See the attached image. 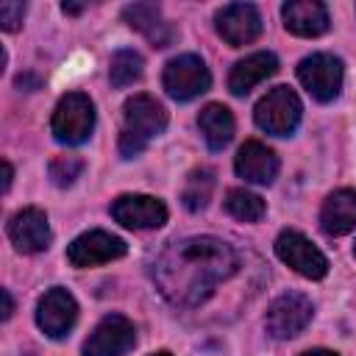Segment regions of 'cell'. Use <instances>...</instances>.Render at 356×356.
I'll return each instance as SVG.
<instances>
[{"instance_id": "obj_1", "label": "cell", "mask_w": 356, "mask_h": 356, "mask_svg": "<svg viewBox=\"0 0 356 356\" xmlns=\"http://www.w3.org/2000/svg\"><path fill=\"white\" fill-rule=\"evenodd\" d=\"M239 267L234 248L217 236H189L172 242L153 267L159 292L181 309L203 303Z\"/></svg>"}, {"instance_id": "obj_2", "label": "cell", "mask_w": 356, "mask_h": 356, "mask_svg": "<svg viewBox=\"0 0 356 356\" xmlns=\"http://www.w3.org/2000/svg\"><path fill=\"white\" fill-rule=\"evenodd\" d=\"M122 134H120V156H139L153 136L167 128V108L153 95H134L122 106Z\"/></svg>"}, {"instance_id": "obj_3", "label": "cell", "mask_w": 356, "mask_h": 356, "mask_svg": "<svg viewBox=\"0 0 356 356\" xmlns=\"http://www.w3.org/2000/svg\"><path fill=\"white\" fill-rule=\"evenodd\" d=\"M95 128V106L83 92H70L58 100L53 120H50V131L58 142L64 145H81L92 136Z\"/></svg>"}, {"instance_id": "obj_4", "label": "cell", "mask_w": 356, "mask_h": 356, "mask_svg": "<svg viewBox=\"0 0 356 356\" xmlns=\"http://www.w3.org/2000/svg\"><path fill=\"white\" fill-rule=\"evenodd\" d=\"M300 114H303V106H300V97L289 89V86H275L270 89L259 103H256V125L273 136H289L298 122H300Z\"/></svg>"}, {"instance_id": "obj_5", "label": "cell", "mask_w": 356, "mask_h": 356, "mask_svg": "<svg viewBox=\"0 0 356 356\" xmlns=\"http://www.w3.org/2000/svg\"><path fill=\"white\" fill-rule=\"evenodd\" d=\"M161 83L172 100H192L211 86V75L200 56L184 53V56H175L167 61Z\"/></svg>"}, {"instance_id": "obj_6", "label": "cell", "mask_w": 356, "mask_h": 356, "mask_svg": "<svg viewBox=\"0 0 356 356\" xmlns=\"http://www.w3.org/2000/svg\"><path fill=\"white\" fill-rule=\"evenodd\" d=\"M312 317H314V306L306 295L284 292L270 303L264 314V328L275 339H292L312 323Z\"/></svg>"}, {"instance_id": "obj_7", "label": "cell", "mask_w": 356, "mask_h": 356, "mask_svg": "<svg viewBox=\"0 0 356 356\" xmlns=\"http://www.w3.org/2000/svg\"><path fill=\"white\" fill-rule=\"evenodd\" d=\"M275 256L286 267H292L298 275L312 278V281H320L328 273V259L300 231H281L275 239Z\"/></svg>"}, {"instance_id": "obj_8", "label": "cell", "mask_w": 356, "mask_h": 356, "mask_svg": "<svg viewBox=\"0 0 356 356\" xmlns=\"http://www.w3.org/2000/svg\"><path fill=\"white\" fill-rule=\"evenodd\" d=\"M342 61L331 53H312L306 56L300 64H298V78L300 83L306 86V92L320 100V103H328L339 95L342 89Z\"/></svg>"}, {"instance_id": "obj_9", "label": "cell", "mask_w": 356, "mask_h": 356, "mask_svg": "<svg viewBox=\"0 0 356 356\" xmlns=\"http://www.w3.org/2000/svg\"><path fill=\"white\" fill-rule=\"evenodd\" d=\"M125 250L128 248L120 236H114L108 231H86L67 245V261L78 270H86V267H97V264L122 259Z\"/></svg>"}, {"instance_id": "obj_10", "label": "cell", "mask_w": 356, "mask_h": 356, "mask_svg": "<svg viewBox=\"0 0 356 356\" xmlns=\"http://www.w3.org/2000/svg\"><path fill=\"white\" fill-rule=\"evenodd\" d=\"M134 323L122 314H106L83 342V356H125L134 348Z\"/></svg>"}, {"instance_id": "obj_11", "label": "cell", "mask_w": 356, "mask_h": 356, "mask_svg": "<svg viewBox=\"0 0 356 356\" xmlns=\"http://www.w3.org/2000/svg\"><path fill=\"white\" fill-rule=\"evenodd\" d=\"M214 25H217V33L231 47H242V44H250L259 39L261 14L250 3H228L214 14Z\"/></svg>"}, {"instance_id": "obj_12", "label": "cell", "mask_w": 356, "mask_h": 356, "mask_svg": "<svg viewBox=\"0 0 356 356\" xmlns=\"http://www.w3.org/2000/svg\"><path fill=\"white\" fill-rule=\"evenodd\" d=\"M75 320H78V303L67 289L53 286L39 298V303H36V325L50 339L67 337V331L75 325Z\"/></svg>"}, {"instance_id": "obj_13", "label": "cell", "mask_w": 356, "mask_h": 356, "mask_svg": "<svg viewBox=\"0 0 356 356\" xmlns=\"http://www.w3.org/2000/svg\"><path fill=\"white\" fill-rule=\"evenodd\" d=\"M111 217L125 228L147 231L167 222V206L150 195H120L111 203Z\"/></svg>"}, {"instance_id": "obj_14", "label": "cell", "mask_w": 356, "mask_h": 356, "mask_svg": "<svg viewBox=\"0 0 356 356\" xmlns=\"http://www.w3.org/2000/svg\"><path fill=\"white\" fill-rule=\"evenodd\" d=\"M8 239L19 253H39L50 245V225L47 214L36 206L19 209L8 220Z\"/></svg>"}, {"instance_id": "obj_15", "label": "cell", "mask_w": 356, "mask_h": 356, "mask_svg": "<svg viewBox=\"0 0 356 356\" xmlns=\"http://www.w3.org/2000/svg\"><path fill=\"white\" fill-rule=\"evenodd\" d=\"M281 17H284V28L289 33L306 36V39L323 36L331 25L328 8L317 0H289V3H284Z\"/></svg>"}, {"instance_id": "obj_16", "label": "cell", "mask_w": 356, "mask_h": 356, "mask_svg": "<svg viewBox=\"0 0 356 356\" xmlns=\"http://www.w3.org/2000/svg\"><path fill=\"white\" fill-rule=\"evenodd\" d=\"M234 170L248 184H273L278 175V156L267 145L248 139L234 159Z\"/></svg>"}, {"instance_id": "obj_17", "label": "cell", "mask_w": 356, "mask_h": 356, "mask_svg": "<svg viewBox=\"0 0 356 356\" xmlns=\"http://www.w3.org/2000/svg\"><path fill=\"white\" fill-rule=\"evenodd\" d=\"M278 72V58L275 53L270 50H259V53H250L245 56L242 61H236L231 67V75H228V89L234 95H248L253 86H259L261 81H267L270 75Z\"/></svg>"}, {"instance_id": "obj_18", "label": "cell", "mask_w": 356, "mask_h": 356, "mask_svg": "<svg viewBox=\"0 0 356 356\" xmlns=\"http://www.w3.org/2000/svg\"><path fill=\"white\" fill-rule=\"evenodd\" d=\"M320 225L328 236H342L356 228V189H337L320 209Z\"/></svg>"}, {"instance_id": "obj_19", "label": "cell", "mask_w": 356, "mask_h": 356, "mask_svg": "<svg viewBox=\"0 0 356 356\" xmlns=\"http://www.w3.org/2000/svg\"><path fill=\"white\" fill-rule=\"evenodd\" d=\"M122 19L142 31L153 47H167L172 39H175V31L167 19H161V8L153 6V3H134V6H125L122 8Z\"/></svg>"}, {"instance_id": "obj_20", "label": "cell", "mask_w": 356, "mask_h": 356, "mask_svg": "<svg viewBox=\"0 0 356 356\" xmlns=\"http://www.w3.org/2000/svg\"><path fill=\"white\" fill-rule=\"evenodd\" d=\"M197 128H200V134L211 150H222L234 139L236 125H234V114L222 103H209L197 114Z\"/></svg>"}, {"instance_id": "obj_21", "label": "cell", "mask_w": 356, "mask_h": 356, "mask_svg": "<svg viewBox=\"0 0 356 356\" xmlns=\"http://www.w3.org/2000/svg\"><path fill=\"white\" fill-rule=\"evenodd\" d=\"M142 70H145V61H142V56H139L136 50H128V47L117 50V53L111 56V64H108L111 86H117V89L131 86L134 81L142 78Z\"/></svg>"}, {"instance_id": "obj_22", "label": "cell", "mask_w": 356, "mask_h": 356, "mask_svg": "<svg viewBox=\"0 0 356 356\" xmlns=\"http://www.w3.org/2000/svg\"><path fill=\"white\" fill-rule=\"evenodd\" d=\"M211 192H214V172L200 167V170H192L189 178H186V186L181 192V200L189 211H200L209 206L211 200Z\"/></svg>"}, {"instance_id": "obj_23", "label": "cell", "mask_w": 356, "mask_h": 356, "mask_svg": "<svg viewBox=\"0 0 356 356\" xmlns=\"http://www.w3.org/2000/svg\"><path fill=\"white\" fill-rule=\"evenodd\" d=\"M225 211L234 217V220H242V222H259L267 211L264 200L248 189H231L225 195Z\"/></svg>"}, {"instance_id": "obj_24", "label": "cell", "mask_w": 356, "mask_h": 356, "mask_svg": "<svg viewBox=\"0 0 356 356\" xmlns=\"http://www.w3.org/2000/svg\"><path fill=\"white\" fill-rule=\"evenodd\" d=\"M83 167H86V161L81 159V156H72V153H67V156H56L53 161H50V181L56 184V186H72L78 178H81V172H83Z\"/></svg>"}, {"instance_id": "obj_25", "label": "cell", "mask_w": 356, "mask_h": 356, "mask_svg": "<svg viewBox=\"0 0 356 356\" xmlns=\"http://www.w3.org/2000/svg\"><path fill=\"white\" fill-rule=\"evenodd\" d=\"M22 17H25V3H14V0H6L0 6V25L3 31H19L22 25Z\"/></svg>"}, {"instance_id": "obj_26", "label": "cell", "mask_w": 356, "mask_h": 356, "mask_svg": "<svg viewBox=\"0 0 356 356\" xmlns=\"http://www.w3.org/2000/svg\"><path fill=\"white\" fill-rule=\"evenodd\" d=\"M0 295H3V320H8L11 312H14V300H11V292L8 289H0Z\"/></svg>"}, {"instance_id": "obj_27", "label": "cell", "mask_w": 356, "mask_h": 356, "mask_svg": "<svg viewBox=\"0 0 356 356\" xmlns=\"http://www.w3.org/2000/svg\"><path fill=\"white\" fill-rule=\"evenodd\" d=\"M11 178H14V170H11V164H8V161H3V192H8V189H11Z\"/></svg>"}, {"instance_id": "obj_28", "label": "cell", "mask_w": 356, "mask_h": 356, "mask_svg": "<svg viewBox=\"0 0 356 356\" xmlns=\"http://www.w3.org/2000/svg\"><path fill=\"white\" fill-rule=\"evenodd\" d=\"M61 11H64V14H81V11H83V6H75V3H64V6H61Z\"/></svg>"}, {"instance_id": "obj_29", "label": "cell", "mask_w": 356, "mask_h": 356, "mask_svg": "<svg viewBox=\"0 0 356 356\" xmlns=\"http://www.w3.org/2000/svg\"><path fill=\"white\" fill-rule=\"evenodd\" d=\"M300 356H337L334 350H323V348H317V350H306V353H300Z\"/></svg>"}, {"instance_id": "obj_30", "label": "cell", "mask_w": 356, "mask_h": 356, "mask_svg": "<svg viewBox=\"0 0 356 356\" xmlns=\"http://www.w3.org/2000/svg\"><path fill=\"white\" fill-rule=\"evenodd\" d=\"M153 356H170V353H164V350H161V353H153Z\"/></svg>"}, {"instance_id": "obj_31", "label": "cell", "mask_w": 356, "mask_h": 356, "mask_svg": "<svg viewBox=\"0 0 356 356\" xmlns=\"http://www.w3.org/2000/svg\"><path fill=\"white\" fill-rule=\"evenodd\" d=\"M353 256H356V245H353Z\"/></svg>"}]
</instances>
